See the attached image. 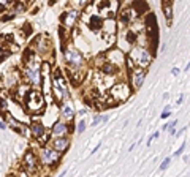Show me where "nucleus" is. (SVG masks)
<instances>
[{"instance_id":"obj_1","label":"nucleus","mask_w":190,"mask_h":177,"mask_svg":"<svg viewBox=\"0 0 190 177\" xmlns=\"http://www.w3.org/2000/svg\"><path fill=\"white\" fill-rule=\"evenodd\" d=\"M152 57L154 55L151 54V51H148L143 46H135L130 51V55H128V59L133 62V65L136 68H144V70L148 68V65H151Z\"/></svg>"},{"instance_id":"obj_2","label":"nucleus","mask_w":190,"mask_h":177,"mask_svg":"<svg viewBox=\"0 0 190 177\" xmlns=\"http://www.w3.org/2000/svg\"><path fill=\"white\" fill-rule=\"evenodd\" d=\"M52 90H54V98L57 100L59 103H62V100L68 96V87L67 82L60 74V70L55 68L54 70V76H52Z\"/></svg>"},{"instance_id":"obj_3","label":"nucleus","mask_w":190,"mask_h":177,"mask_svg":"<svg viewBox=\"0 0 190 177\" xmlns=\"http://www.w3.org/2000/svg\"><path fill=\"white\" fill-rule=\"evenodd\" d=\"M24 77L26 81L30 82L32 85H40L41 82V76H40V60L35 57L30 62L24 63Z\"/></svg>"},{"instance_id":"obj_4","label":"nucleus","mask_w":190,"mask_h":177,"mask_svg":"<svg viewBox=\"0 0 190 177\" xmlns=\"http://www.w3.org/2000/svg\"><path fill=\"white\" fill-rule=\"evenodd\" d=\"M24 103H26L27 111H30V112H33V114H38L43 109V106H44V98L38 90H29L26 93Z\"/></svg>"},{"instance_id":"obj_5","label":"nucleus","mask_w":190,"mask_h":177,"mask_svg":"<svg viewBox=\"0 0 190 177\" xmlns=\"http://www.w3.org/2000/svg\"><path fill=\"white\" fill-rule=\"evenodd\" d=\"M130 95H131V87L125 82H117V84H114L111 87V90H109V96L117 103L127 101L130 98Z\"/></svg>"},{"instance_id":"obj_6","label":"nucleus","mask_w":190,"mask_h":177,"mask_svg":"<svg viewBox=\"0 0 190 177\" xmlns=\"http://www.w3.org/2000/svg\"><path fill=\"white\" fill-rule=\"evenodd\" d=\"M38 157L33 150L26 152L24 158H22V169H24L29 175H35L38 172Z\"/></svg>"},{"instance_id":"obj_7","label":"nucleus","mask_w":190,"mask_h":177,"mask_svg":"<svg viewBox=\"0 0 190 177\" xmlns=\"http://www.w3.org/2000/svg\"><path fill=\"white\" fill-rule=\"evenodd\" d=\"M65 60H67V63H68L70 70H81L83 68V63H84L83 54L79 51L73 49V48L65 51Z\"/></svg>"},{"instance_id":"obj_8","label":"nucleus","mask_w":190,"mask_h":177,"mask_svg":"<svg viewBox=\"0 0 190 177\" xmlns=\"http://www.w3.org/2000/svg\"><path fill=\"white\" fill-rule=\"evenodd\" d=\"M59 158H60V153L54 147H43L40 150V161L43 166H54L59 161Z\"/></svg>"},{"instance_id":"obj_9","label":"nucleus","mask_w":190,"mask_h":177,"mask_svg":"<svg viewBox=\"0 0 190 177\" xmlns=\"http://www.w3.org/2000/svg\"><path fill=\"white\" fill-rule=\"evenodd\" d=\"M144 79H146V70L144 68H133L130 70V82L133 90H139Z\"/></svg>"},{"instance_id":"obj_10","label":"nucleus","mask_w":190,"mask_h":177,"mask_svg":"<svg viewBox=\"0 0 190 177\" xmlns=\"http://www.w3.org/2000/svg\"><path fill=\"white\" fill-rule=\"evenodd\" d=\"M35 51H37L38 54H41V55L51 52V51H52V46H51L49 38L44 37V35L38 37V38H37V43H35Z\"/></svg>"},{"instance_id":"obj_11","label":"nucleus","mask_w":190,"mask_h":177,"mask_svg":"<svg viewBox=\"0 0 190 177\" xmlns=\"http://www.w3.org/2000/svg\"><path fill=\"white\" fill-rule=\"evenodd\" d=\"M78 18H79V13H78L76 10H70V11H65V13L62 14L60 22H62V26H63V27H68V29H71V27L76 24Z\"/></svg>"},{"instance_id":"obj_12","label":"nucleus","mask_w":190,"mask_h":177,"mask_svg":"<svg viewBox=\"0 0 190 177\" xmlns=\"http://www.w3.org/2000/svg\"><path fill=\"white\" fill-rule=\"evenodd\" d=\"M146 27H148V33L151 35L152 41H155L159 38V29H157V22H155V16L152 13L146 16Z\"/></svg>"},{"instance_id":"obj_13","label":"nucleus","mask_w":190,"mask_h":177,"mask_svg":"<svg viewBox=\"0 0 190 177\" xmlns=\"http://www.w3.org/2000/svg\"><path fill=\"white\" fill-rule=\"evenodd\" d=\"M30 131H32V135H33V138H35V139H38L40 142H44L43 139L46 138V130H44L43 124H40V122H32Z\"/></svg>"},{"instance_id":"obj_14","label":"nucleus","mask_w":190,"mask_h":177,"mask_svg":"<svg viewBox=\"0 0 190 177\" xmlns=\"http://www.w3.org/2000/svg\"><path fill=\"white\" fill-rule=\"evenodd\" d=\"M68 131H70V128H68V125H67L65 122H55L52 130H51L54 138H65V135Z\"/></svg>"},{"instance_id":"obj_15","label":"nucleus","mask_w":190,"mask_h":177,"mask_svg":"<svg viewBox=\"0 0 190 177\" xmlns=\"http://www.w3.org/2000/svg\"><path fill=\"white\" fill-rule=\"evenodd\" d=\"M162 10H163V14L166 19V24L171 26V22H173V3L168 2V0H165L162 3Z\"/></svg>"},{"instance_id":"obj_16","label":"nucleus","mask_w":190,"mask_h":177,"mask_svg":"<svg viewBox=\"0 0 190 177\" xmlns=\"http://www.w3.org/2000/svg\"><path fill=\"white\" fill-rule=\"evenodd\" d=\"M68 146H70V139L68 138H55L52 141V147L57 150V152L67 150V149H68Z\"/></svg>"},{"instance_id":"obj_17","label":"nucleus","mask_w":190,"mask_h":177,"mask_svg":"<svg viewBox=\"0 0 190 177\" xmlns=\"http://www.w3.org/2000/svg\"><path fill=\"white\" fill-rule=\"evenodd\" d=\"M89 27H91L92 30H100L103 27V19L100 18L98 14H94L91 18V21H89Z\"/></svg>"},{"instance_id":"obj_18","label":"nucleus","mask_w":190,"mask_h":177,"mask_svg":"<svg viewBox=\"0 0 190 177\" xmlns=\"http://www.w3.org/2000/svg\"><path fill=\"white\" fill-rule=\"evenodd\" d=\"M62 116H63L65 119H70V120L75 117V112H73V109H71L70 104H67V103L62 104Z\"/></svg>"},{"instance_id":"obj_19","label":"nucleus","mask_w":190,"mask_h":177,"mask_svg":"<svg viewBox=\"0 0 190 177\" xmlns=\"http://www.w3.org/2000/svg\"><path fill=\"white\" fill-rule=\"evenodd\" d=\"M131 19H133V14H131V10H130V8L120 11V21L124 22V24H128Z\"/></svg>"},{"instance_id":"obj_20","label":"nucleus","mask_w":190,"mask_h":177,"mask_svg":"<svg viewBox=\"0 0 190 177\" xmlns=\"http://www.w3.org/2000/svg\"><path fill=\"white\" fill-rule=\"evenodd\" d=\"M102 70H103L106 74H114V73L117 71V66L113 65V63H109V62H106V63L102 65Z\"/></svg>"},{"instance_id":"obj_21","label":"nucleus","mask_w":190,"mask_h":177,"mask_svg":"<svg viewBox=\"0 0 190 177\" xmlns=\"http://www.w3.org/2000/svg\"><path fill=\"white\" fill-rule=\"evenodd\" d=\"M24 10H26V5L24 3H19V2L14 3V11H16V13H22Z\"/></svg>"},{"instance_id":"obj_22","label":"nucleus","mask_w":190,"mask_h":177,"mask_svg":"<svg viewBox=\"0 0 190 177\" xmlns=\"http://www.w3.org/2000/svg\"><path fill=\"white\" fill-rule=\"evenodd\" d=\"M170 161H171V158H170V157H168V158H165V160L162 161V164H160V169H162V171H165L166 168H168V164H170Z\"/></svg>"},{"instance_id":"obj_23","label":"nucleus","mask_w":190,"mask_h":177,"mask_svg":"<svg viewBox=\"0 0 190 177\" xmlns=\"http://www.w3.org/2000/svg\"><path fill=\"white\" fill-rule=\"evenodd\" d=\"M171 114H170V106H165V109H163V112H162V119H168Z\"/></svg>"},{"instance_id":"obj_24","label":"nucleus","mask_w":190,"mask_h":177,"mask_svg":"<svg viewBox=\"0 0 190 177\" xmlns=\"http://www.w3.org/2000/svg\"><path fill=\"white\" fill-rule=\"evenodd\" d=\"M84 130H86V122L84 120H79V124H78V131L83 133Z\"/></svg>"},{"instance_id":"obj_25","label":"nucleus","mask_w":190,"mask_h":177,"mask_svg":"<svg viewBox=\"0 0 190 177\" xmlns=\"http://www.w3.org/2000/svg\"><path fill=\"white\" fill-rule=\"evenodd\" d=\"M184 147H185V142H182V144H181V147H179V149H177V150L174 152V157H179V155L184 152Z\"/></svg>"},{"instance_id":"obj_26","label":"nucleus","mask_w":190,"mask_h":177,"mask_svg":"<svg viewBox=\"0 0 190 177\" xmlns=\"http://www.w3.org/2000/svg\"><path fill=\"white\" fill-rule=\"evenodd\" d=\"M13 18H14V13H8V16H5V14L2 16V21L5 22V21H10V19H13Z\"/></svg>"},{"instance_id":"obj_27","label":"nucleus","mask_w":190,"mask_h":177,"mask_svg":"<svg viewBox=\"0 0 190 177\" xmlns=\"http://www.w3.org/2000/svg\"><path fill=\"white\" fill-rule=\"evenodd\" d=\"M155 138H159V131H155V133H154V135H152V136H151V138L148 139V146H149V144L152 142V139H155Z\"/></svg>"},{"instance_id":"obj_28","label":"nucleus","mask_w":190,"mask_h":177,"mask_svg":"<svg viewBox=\"0 0 190 177\" xmlns=\"http://www.w3.org/2000/svg\"><path fill=\"white\" fill-rule=\"evenodd\" d=\"M0 127H2V130H6V124H5V119L2 117V122H0Z\"/></svg>"},{"instance_id":"obj_29","label":"nucleus","mask_w":190,"mask_h":177,"mask_svg":"<svg viewBox=\"0 0 190 177\" xmlns=\"http://www.w3.org/2000/svg\"><path fill=\"white\" fill-rule=\"evenodd\" d=\"M100 120H102V117H100V116H98V117H95V119H94V122H92V125L95 127V125L98 124V122H100Z\"/></svg>"},{"instance_id":"obj_30","label":"nucleus","mask_w":190,"mask_h":177,"mask_svg":"<svg viewBox=\"0 0 190 177\" xmlns=\"http://www.w3.org/2000/svg\"><path fill=\"white\" fill-rule=\"evenodd\" d=\"M6 109V101H5V98H2V111Z\"/></svg>"},{"instance_id":"obj_31","label":"nucleus","mask_w":190,"mask_h":177,"mask_svg":"<svg viewBox=\"0 0 190 177\" xmlns=\"http://www.w3.org/2000/svg\"><path fill=\"white\" fill-rule=\"evenodd\" d=\"M174 76H177V74H179V68H173V71H171Z\"/></svg>"},{"instance_id":"obj_32","label":"nucleus","mask_w":190,"mask_h":177,"mask_svg":"<svg viewBox=\"0 0 190 177\" xmlns=\"http://www.w3.org/2000/svg\"><path fill=\"white\" fill-rule=\"evenodd\" d=\"M182 98H184V96L179 95V98H177V104H181V103H182Z\"/></svg>"},{"instance_id":"obj_33","label":"nucleus","mask_w":190,"mask_h":177,"mask_svg":"<svg viewBox=\"0 0 190 177\" xmlns=\"http://www.w3.org/2000/svg\"><path fill=\"white\" fill-rule=\"evenodd\" d=\"M8 177H11V175H8Z\"/></svg>"}]
</instances>
